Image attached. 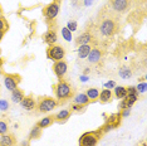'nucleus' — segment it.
Here are the masks:
<instances>
[{"label":"nucleus","instance_id":"obj_1","mask_svg":"<svg viewBox=\"0 0 147 146\" xmlns=\"http://www.w3.org/2000/svg\"><path fill=\"white\" fill-rule=\"evenodd\" d=\"M97 30L99 32V34L102 36L109 38V36L115 35L116 32L118 30V20L113 15L101 14L98 25H97Z\"/></svg>","mask_w":147,"mask_h":146},{"label":"nucleus","instance_id":"obj_2","mask_svg":"<svg viewBox=\"0 0 147 146\" xmlns=\"http://www.w3.org/2000/svg\"><path fill=\"white\" fill-rule=\"evenodd\" d=\"M53 92H54L57 102H65L74 96V89L72 84L64 79H59L58 83L53 86Z\"/></svg>","mask_w":147,"mask_h":146},{"label":"nucleus","instance_id":"obj_3","mask_svg":"<svg viewBox=\"0 0 147 146\" xmlns=\"http://www.w3.org/2000/svg\"><path fill=\"white\" fill-rule=\"evenodd\" d=\"M57 106H58L57 99L53 97H49V96L39 97L38 102H36V110L39 112H42V114H47V112L53 111V110H55Z\"/></svg>","mask_w":147,"mask_h":146},{"label":"nucleus","instance_id":"obj_4","mask_svg":"<svg viewBox=\"0 0 147 146\" xmlns=\"http://www.w3.org/2000/svg\"><path fill=\"white\" fill-rule=\"evenodd\" d=\"M102 135H103V132L101 130L84 132L79 137V146H97Z\"/></svg>","mask_w":147,"mask_h":146},{"label":"nucleus","instance_id":"obj_5","mask_svg":"<svg viewBox=\"0 0 147 146\" xmlns=\"http://www.w3.org/2000/svg\"><path fill=\"white\" fill-rule=\"evenodd\" d=\"M47 57L53 62L62 61L65 57V49L59 44H52L47 48Z\"/></svg>","mask_w":147,"mask_h":146},{"label":"nucleus","instance_id":"obj_6","mask_svg":"<svg viewBox=\"0 0 147 146\" xmlns=\"http://www.w3.org/2000/svg\"><path fill=\"white\" fill-rule=\"evenodd\" d=\"M20 82H22V76L18 74V73H8V74L4 73V84L8 91L11 92L15 88H18Z\"/></svg>","mask_w":147,"mask_h":146},{"label":"nucleus","instance_id":"obj_7","mask_svg":"<svg viewBox=\"0 0 147 146\" xmlns=\"http://www.w3.org/2000/svg\"><path fill=\"white\" fill-rule=\"evenodd\" d=\"M59 10H61V5L58 3H51L49 5H47L44 9H43V15L45 16L47 22H52L58 16Z\"/></svg>","mask_w":147,"mask_h":146},{"label":"nucleus","instance_id":"obj_8","mask_svg":"<svg viewBox=\"0 0 147 146\" xmlns=\"http://www.w3.org/2000/svg\"><path fill=\"white\" fill-rule=\"evenodd\" d=\"M103 55H105V51L101 47H93L91 49V52H89L87 59H88L89 64H98V63L102 62Z\"/></svg>","mask_w":147,"mask_h":146},{"label":"nucleus","instance_id":"obj_9","mask_svg":"<svg viewBox=\"0 0 147 146\" xmlns=\"http://www.w3.org/2000/svg\"><path fill=\"white\" fill-rule=\"evenodd\" d=\"M53 72L58 77V79H63L64 76L67 74V72H68V63L64 59L54 62V64H53Z\"/></svg>","mask_w":147,"mask_h":146},{"label":"nucleus","instance_id":"obj_10","mask_svg":"<svg viewBox=\"0 0 147 146\" xmlns=\"http://www.w3.org/2000/svg\"><path fill=\"white\" fill-rule=\"evenodd\" d=\"M96 41L94 33H92V30H86L82 34H79L76 38V44L77 45H83V44H91Z\"/></svg>","mask_w":147,"mask_h":146},{"label":"nucleus","instance_id":"obj_11","mask_svg":"<svg viewBox=\"0 0 147 146\" xmlns=\"http://www.w3.org/2000/svg\"><path fill=\"white\" fill-rule=\"evenodd\" d=\"M111 6L116 13H125L129 8V0H112Z\"/></svg>","mask_w":147,"mask_h":146},{"label":"nucleus","instance_id":"obj_12","mask_svg":"<svg viewBox=\"0 0 147 146\" xmlns=\"http://www.w3.org/2000/svg\"><path fill=\"white\" fill-rule=\"evenodd\" d=\"M137 99H138V95H127L125 98H122L121 103H119V110L131 108L137 102Z\"/></svg>","mask_w":147,"mask_h":146},{"label":"nucleus","instance_id":"obj_13","mask_svg":"<svg viewBox=\"0 0 147 146\" xmlns=\"http://www.w3.org/2000/svg\"><path fill=\"white\" fill-rule=\"evenodd\" d=\"M20 105H22L23 108L26 110V111H33V110L36 108V101L34 99L33 96H25V97L22 99Z\"/></svg>","mask_w":147,"mask_h":146},{"label":"nucleus","instance_id":"obj_14","mask_svg":"<svg viewBox=\"0 0 147 146\" xmlns=\"http://www.w3.org/2000/svg\"><path fill=\"white\" fill-rule=\"evenodd\" d=\"M43 41H44V43H47L48 45L55 44L57 41H58V35H57L54 29H48V32L43 34Z\"/></svg>","mask_w":147,"mask_h":146},{"label":"nucleus","instance_id":"obj_15","mask_svg":"<svg viewBox=\"0 0 147 146\" xmlns=\"http://www.w3.org/2000/svg\"><path fill=\"white\" fill-rule=\"evenodd\" d=\"M16 145V140L15 136L11 134H5L0 136V146H15Z\"/></svg>","mask_w":147,"mask_h":146},{"label":"nucleus","instance_id":"obj_16","mask_svg":"<svg viewBox=\"0 0 147 146\" xmlns=\"http://www.w3.org/2000/svg\"><path fill=\"white\" fill-rule=\"evenodd\" d=\"M93 44H94V43H91V44H83V45H79L78 51H77L78 58L84 59V58L88 57L89 52H91V49L93 48Z\"/></svg>","mask_w":147,"mask_h":146},{"label":"nucleus","instance_id":"obj_17","mask_svg":"<svg viewBox=\"0 0 147 146\" xmlns=\"http://www.w3.org/2000/svg\"><path fill=\"white\" fill-rule=\"evenodd\" d=\"M112 97H113V92L111 89H102V91H99V101L102 102V103H107V102H111L112 101Z\"/></svg>","mask_w":147,"mask_h":146},{"label":"nucleus","instance_id":"obj_18","mask_svg":"<svg viewBox=\"0 0 147 146\" xmlns=\"http://www.w3.org/2000/svg\"><path fill=\"white\" fill-rule=\"evenodd\" d=\"M25 97V95H24V91L20 88H15L14 91H11V101L14 102V103H20L22 102V99Z\"/></svg>","mask_w":147,"mask_h":146},{"label":"nucleus","instance_id":"obj_19","mask_svg":"<svg viewBox=\"0 0 147 146\" xmlns=\"http://www.w3.org/2000/svg\"><path fill=\"white\" fill-rule=\"evenodd\" d=\"M73 102L77 105H81V106H86L87 105H89L91 103V101L88 99V97H87V95L86 93H77L74 96V99H73Z\"/></svg>","mask_w":147,"mask_h":146},{"label":"nucleus","instance_id":"obj_20","mask_svg":"<svg viewBox=\"0 0 147 146\" xmlns=\"http://www.w3.org/2000/svg\"><path fill=\"white\" fill-rule=\"evenodd\" d=\"M54 121H55L54 120V116L49 115V116H45V117H43L36 125H38L39 127L43 130V128H47V127H49V126H52L53 124H54Z\"/></svg>","mask_w":147,"mask_h":146},{"label":"nucleus","instance_id":"obj_21","mask_svg":"<svg viewBox=\"0 0 147 146\" xmlns=\"http://www.w3.org/2000/svg\"><path fill=\"white\" fill-rule=\"evenodd\" d=\"M71 114H72L71 110H62L61 112H58L57 115H54V120L58 121V122H64L71 117Z\"/></svg>","mask_w":147,"mask_h":146},{"label":"nucleus","instance_id":"obj_22","mask_svg":"<svg viewBox=\"0 0 147 146\" xmlns=\"http://www.w3.org/2000/svg\"><path fill=\"white\" fill-rule=\"evenodd\" d=\"M118 74L119 77H121L122 79H128L132 77V69L128 67V66H121L118 69Z\"/></svg>","mask_w":147,"mask_h":146},{"label":"nucleus","instance_id":"obj_23","mask_svg":"<svg viewBox=\"0 0 147 146\" xmlns=\"http://www.w3.org/2000/svg\"><path fill=\"white\" fill-rule=\"evenodd\" d=\"M86 95H87V97H88L89 101H96V99H98L99 97V89L98 88H88L86 91Z\"/></svg>","mask_w":147,"mask_h":146},{"label":"nucleus","instance_id":"obj_24","mask_svg":"<svg viewBox=\"0 0 147 146\" xmlns=\"http://www.w3.org/2000/svg\"><path fill=\"white\" fill-rule=\"evenodd\" d=\"M42 136V128L39 127L38 125H35L34 127L30 130V134H29V141L30 140H38Z\"/></svg>","mask_w":147,"mask_h":146},{"label":"nucleus","instance_id":"obj_25","mask_svg":"<svg viewBox=\"0 0 147 146\" xmlns=\"http://www.w3.org/2000/svg\"><path fill=\"white\" fill-rule=\"evenodd\" d=\"M115 96L117 99H122L127 96V91H126V87H122V86H116L115 87Z\"/></svg>","mask_w":147,"mask_h":146},{"label":"nucleus","instance_id":"obj_26","mask_svg":"<svg viewBox=\"0 0 147 146\" xmlns=\"http://www.w3.org/2000/svg\"><path fill=\"white\" fill-rule=\"evenodd\" d=\"M9 29V23L3 15H0V32H6Z\"/></svg>","mask_w":147,"mask_h":146},{"label":"nucleus","instance_id":"obj_27","mask_svg":"<svg viewBox=\"0 0 147 146\" xmlns=\"http://www.w3.org/2000/svg\"><path fill=\"white\" fill-rule=\"evenodd\" d=\"M8 132H9V126L6 124V121L0 120V136L8 134Z\"/></svg>","mask_w":147,"mask_h":146},{"label":"nucleus","instance_id":"obj_28","mask_svg":"<svg viewBox=\"0 0 147 146\" xmlns=\"http://www.w3.org/2000/svg\"><path fill=\"white\" fill-rule=\"evenodd\" d=\"M62 35H63V38H64L67 42H71L72 41V32L69 30L67 26H64V28L62 29Z\"/></svg>","mask_w":147,"mask_h":146},{"label":"nucleus","instance_id":"obj_29","mask_svg":"<svg viewBox=\"0 0 147 146\" xmlns=\"http://www.w3.org/2000/svg\"><path fill=\"white\" fill-rule=\"evenodd\" d=\"M9 103L6 99H0V111H8Z\"/></svg>","mask_w":147,"mask_h":146},{"label":"nucleus","instance_id":"obj_30","mask_svg":"<svg viewBox=\"0 0 147 146\" xmlns=\"http://www.w3.org/2000/svg\"><path fill=\"white\" fill-rule=\"evenodd\" d=\"M136 89L138 93H145L146 92V82H142V83H138V86H136Z\"/></svg>","mask_w":147,"mask_h":146},{"label":"nucleus","instance_id":"obj_31","mask_svg":"<svg viewBox=\"0 0 147 146\" xmlns=\"http://www.w3.org/2000/svg\"><path fill=\"white\" fill-rule=\"evenodd\" d=\"M67 28H68L71 32H76L77 30V22L71 20V22L68 23V25H67Z\"/></svg>","mask_w":147,"mask_h":146},{"label":"nucleus","instance_id":"obj_32","mask_svg":"<svg viewBox=\"0 0 147 146\" xmlns=\"http://www.w3.org/2000/svg\"><path fill=\"white\" fill-rule=\"evenodd\" d=\"M126 91H127V95H138L136 87H133V86H128V87L126 88Z\"/></svg>","mask_w":147,"mask_h":146},{"label":"nucleus","instance_id":"obj_33","mask_svg":"<svg viewBox=\"0 0 147 146\" xmlns=\"http://www.w3.org/2000/svg\"><path fill=\"white\" fill-rule=\"evenodd\" d=\"M105 87H106L107 89H111V88H113V87H116V82H115V81H108L107 83H105Z\"/></svg>","mask_w":147,"mask_h":146},{"label":"nucleus","instance_id":"obj_34","mask_svg":"<svg viewBox=\"0 0 147 146\" xmlns=\"http://www.w3.org/2000/svg\"><path fill=\"white\" fill-rule=\"evenodd\" d=\"M83 108H84V106L77 105V103H73V105H72V110H74V111H82Z\"/></svg>","mask_w":147,"mask_h":146},{"label":"nucleus","instance_id":"obj_35","mask_svg":"<svg viewBox=\"0 0 147 146\" xmlns=\"http://www.w3.org/2000/svg\"><path fill=\"white\" fill-rule=\"evenodd\" d=\"M3 67H4V58L0 57V74H4L3 73Z\"/></svg>","mask_w":147,"mask_h":146},{"label":"nucleus","instance_id":"obj_36","mask_svg":"<svg viewBox=\"0 0 147 146\" xmlns=\"http://www.w3.org/2000/svg\"><path fill=\"white\" fill-rule=\"evenodd\" d=\"M92 3H93V0H84V5H86V6L92 5Z\"/></svg>","mask_w":147,"mask_h":146},{"label":"nucleus","instance_id":"obj_37","mask_svg":"<svg viewBox=\"0 0 147 146\" xmlns=\"http://www.w3.org/2000/svg\"><path fill=\"white\" fill-rule=\"evenodd\" d=\"M4 34H5V32H0V42H1L3 38H4Z\"/></svg>","mask_w":147,"mask_h":146},{"label":"nucleus","instance_id":"obj_38","mask_svg":"<svg viewBox=\"0 0 147 146\" xmlns=\"http://www.w3.org/2000/svg\"><path fill=\"white\" fill-rule=\"evenodd\" d=\"M3 14V8H1V5H0V15Z\"/></svg>","mask_w":147,"mask_h":146},{"label":"nucleus","instance_id":"obj_39","mask_svg":"<svg viewBox=\"0 0 147 146\" xmlns=\"http://www.w3.org/2000/svg\"><path fill=\"white\" fill-rule=\"evenodd\" d=\"M61 1H62V0H54V3H58V4H59Z\"/></svg>","mask_w":147,"mask_h":146},{"label":"nucleus","instance_id":"obj_40","mask_svg":"<svg viewBox=\"0 0 147 146\" xmlns=\"http://www.w3.org/2000/svg\"><path fill=\"white\" fill-rule=\"evenodd\" d=\"M0 54H1V49H0Z\"/></svg>","mask_w":147,"mask_h":146},{"label":"nucleus","instance_id":"obj_41","mask_svg":"<svg viewBox=\"0 0 147 146\" xmlns=\"http://www.w3.org/2000/svg\"><path fill=\"white\" fill-rule=\"evenodd\" d=\"M143 146H146V144H143Z\"/></svg>","mask_w":147,"mask_h":146}]
</instances>
